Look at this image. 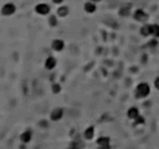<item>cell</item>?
Wrapping results in <instances>:
<instances>
[{
    "instance_id": "cell-1",
    "label": "cell",
    "mask_w": 159,
    "mask_h": 149,
    "mask_svg": "<svg viewBox=\"0 0 159 149\" xmlns=\"http://www.w3.org/2000/svg\"><path fill=\"white\" fill-rule=\"evenodd\" d=\"M150 92V88L147 83H141L137 87V96L138 97H147Z\"/></svg>"
},
{
    "instance_id": "cell-2",
    "label": "cell",
    "mask_w": 159,
    "mask_h": 149,
    "mask_svg": "<svg viewBox=\"0 0 159 149\" xmlns=\"http://www.w3.org/2000/svg\"><path fill=\"white\" fill-rule=\"evenodd\" d=\"M15 5L13 4V3H8V4H5L4 6H3V9H1V14L3 15H5V16H10V15H13L15 13Z\"/></svg>"
},
{
    "instance_id": "cell-3",
    "label": "cell",
    "mask_w": 159,
    "mask_h": 149,
    "mask_svg": "<svg viewBox=\"0 0 159 149\" xmlns=\"http://www.w3.org/2000/svg\"><path fill=\"white\" fill-rule=\"evenodd\" d=\"M35 10H36V13L40 14V15H46V14H49L50 13V6L47 4H39L35 8Z\"/></svg>"
},
{
    "instance_id": "cell-4",
    "label": "cell",
    "mask_w": 159,
    "mask_h": 149,
    "mask_svg": "<svg viewBox=\"0 0 159 149\" xmlns=\"http://www.w3.org/2000/svg\"><path fill=\"white\" fill-rule=\"evenodd\" d=\"M62 114H63L62 108H55L51 113V119L52 121H59V119L62 118Z\"/></svg>"
},
{
    "instance_id": "cell-5",
    "label": "cell",
    "mask_w": 159,
    "mask_h": 149,
    "mask_svg": "<svg viewBox=\"0 0 159 149\" xmlns=\"http://www.w3.org/2000/svg\"><path fill=\"white\" fill-rule=\"evenodd\" d=\"M97 144H98L100 148H110V138L108 137H101L98 140H97Z\"/></svg>"
},
{
    "instance_id": "cell-6",
    "label": "cell",
    "mask_w": 159,
    "mask_h": 149,
    "mask_svg": "<svg viewBox=\"0 0 159 149\" xmlns=\"http://www.w3.org/2000/svg\"><path fill=\"white\" fill-rule=\"evenodd\" d=\"M63 46H65V44H63L62 40H53L52 41V49L55 51H61L63 49Z\"/></svg>"
},
{
    "instance_id": "cell-7",
    "label": "cell",
    "mask_w": 159,
    "mask_h": 149,
    "mask_svg": "<svg viewBox=\"0 0 159 149\" xmlns=\"http://www.w3.org/2000/svg\"><path fill=\"white\" fill-rule=\"evenodd\" d=\"M134 19L138 20V21H144V20L147 19V14H145L143 10H137V11L134 13Z\"/></svg>"
},
{
    "instance_id": "cell-8",
    "label": "cell",
    "mask_w": 159,
    "mask_h": 149,
    "mask_svg": "<svg viewBox=\"0 0 159 149\" xmlns=\"http://www.w3.org/2000/svg\"><path fill=\"white\" fill-rule=\"evenodd\" d=\"M20 139H21L22 143H29V142L31 140V132H30V131H25L21 135H20Z\"/></svg>"
},
{
    "instance_id": "cell-9",
    "label": "cell",
    "mask_w": 159,
    "mask_h": 149,
    "mask_svg": "<svg viewBox=\"0 0 159 149\" xmlns=\"http://www.w3.org/2000/svg\"><path fill=\"white\" fill-rule=\"evenodd\" d=\"M55 66H56V60L53 59V57H49V59L45 61V67L47 70H52Z\"/></svg>"
},
{
    "instance_id": "cell-10",
    "label": "cell",
    "mask_w": 159,
    "mask_h": 149,
    "mask_svg": "<svg viewBox=\"0 0 159 149\" xmlns=\"http://www.w3.org/2000/svg\"><path fill=\"white\" fill-rule=\"evenodd\" d=\"M138 116H139V114H138V109L136 107H132V108L128 109V117H129V118H132V119H136Z\"/></svg>"
},
{
    "instance_id": "cell-11",
    "label": "cell",
    "mask_w": 159,
    "mask_h": 149,
    "mask_svg": "<svg viewBox=\"0 0 159 149\" xmlns=\"http://www.w3.org/2000/svg\"><path fill=\"white\" fill-rule=\"evenodd\" d=\"M93 133H94V128L93 127L87 128V129L84 131V138H86V139H92Z\"/></svg>"
},
{
    "instance_id": "cell-12",
    "label": "cell",
    "mask_w": 159,
    "mask_h": 149,
    "mask_svg": "<svg viewBox=\"0 0 159 149\" xmlns=\"http://www.w3.org/2000/svg\"><path fill=\"white\" fill-rule=\"evenodd\" d=\"M84 10H86L87 13H94L96 11V5H94L93 3H86V4H84Z\"/></svg>"
},
{
    "instance_id": "cell-13",
    "label": "cell",
    "mask_w": 159,
    "mask_h": 149,
    "mask_svg": "<svg viewBox=\"0 0 159 149\" xmlns=\"http://www.w3.org/2000/svg\"><path fill=\"white\" fill-rule=\"evenodd\" d=\"M141 34L143 36H148V35H152V30H150V25H145L142 28L141 30Z\"/></svg>"
},
{
    "instance_id": "cell-14",
    "label": "cell",
    "mask_w": 159,
    "mask_h": 149,
    "mask_svg": "<svg viewBox=\"0 0 159 149\" xmlns=\"http://www.w3.org/2000/svg\"><path fill=\"white\" fill-rule=\"evenodd\" d=\"M57 14L63 18V16H66L67 14H69V8H67V6H61V8L57 10Z\"/></svg>"
},
{
    "instance_id": "cell-15",
    "label": "cell",
    "mask_w": 159,
    "mask_h": 149,
    "mask_svg": "<svg viewBox=\"0 0 159 149\" xmlns=\"http://www.w3.org/2000/svg\"><path fill=\"white\" fill-rule=\"evenodd\" d=\"M129 10H131V5H127V6H124V8H122L119 10V14L122 16H126V15L129 14Z\"/></svg>"
},
{
    "instance_id": "cell-16",
    "label": "cell",
    "mask_w": 159,
    "mask_h": 149,
    "mask_svg": "<svg viewBox=\"0 0 159 149\" xmlns=\"http://www.w3.org/2000/svg\"><path fill=\"white\" fill-rule=\"evenodd\" d=\"M150 30H152V35L154 36H159V25H150Z\"/></svg>"
},
{
    "instance_id": "cell-17",
    "label": "cell",
    "mask_w": 159,
    "mask_h": 149,
    "mask_svg": "<svg viewBox=\"0 0 159 149\" xmlns=\"http://www.w3.org/2000/svg\"><path fill=\"white\" fill-rule=\"evenodd\" d=\"M52 91H53V93H59L60 91H61V87H60V84H57V83H55L52 86Z\"/></svg>"
},
{
    "instance_id": "cell-18",
    "label": "cell",
    "mask_w": 159,
    "mask_h": 149,
    "mask_svg": "<svg viewBox=\"0 0 159 149\" xmlns=\"http://www.w3.org/2000/svg\"><path fill=\"white\" fill-rule=\"evenodd\" d=\"M56 24H57L56 18H55V16H51V18H50V25H51V26H55Z\"/></svg>"
},
{
    "instance_id": "cell-19",
    "label": "cell",
    "mask_w": 159,
    "mask_h": 149,
    "mask_svg": "<svg viewBox=\"0 0 159 149\" xmlns=\"http://www.w3.org/2000/svg\"><path fill=\"white\" fill-rule=\"evenodd\" d=\"M143 122H144V119H143L142 117L138 116V117L136 118V124H138V123H143Z\"/></svg>"
},
{
    "instance_id": "cell-20",
    "label": "cell",
    "mask_w": 159,
    "mask_h": 149,
    "mask_svg": "<svg viewBox=\"0 0 159 149\" xmlns=\"http://www.w3.org/2000/svg\"><path fill=\"white\" fill-rule=\"evenodd\" d=\"M155 87H157V88L159 90V77H158L157 80H155Z\"/></svg>"
},
{
    "instance_id": "cell-21",
    "label": "cell",
    "mask_w": 159,
    "mask_h": 149,
    "mask_svg": "<svg viewBox=\"0 0 159 149\" xmlns=\"http://www.w3.org/2000/svg\"><path fill=\"white\" fill-rule=\"evenodd\" d=\"M53 3H56V4H61V3L63 1V0H52Z\"/></svg>"
},
{
    "instance_id": "cell-22",
    "label": "cell",
    "mask_w": 159,
    "mask_h": 149,
    "mask_svg": "<svg viewBox=\"0 0 159 149\" xmlns=\"http://www.w3.org/2000/svg\"><path fill=\"white\" fill-rule=\"evenodd\" d=\"M93 1H100V0H93Z\"/></svg>"
}]
</instances>
